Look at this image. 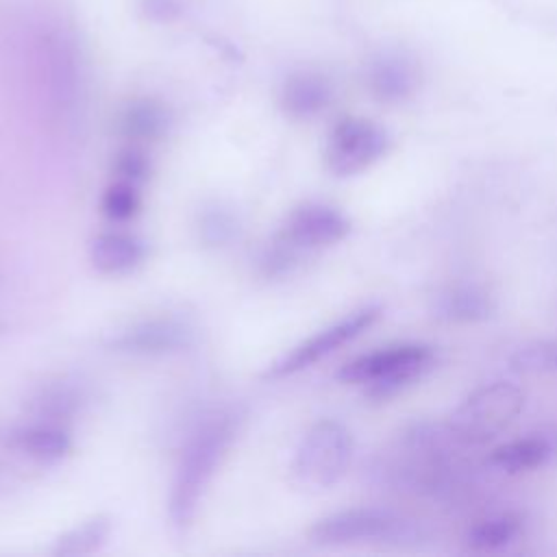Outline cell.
<instances>
[{
    "label": "cell",
    "mask_w": 557,
    "mask_h": 557,
    "mask_svg": "<svg viewBox=\"0 0 557 557\" xmlns=\"http://www.w3.org/2000/svg\"><path fill=\"white\" fill-rule=\"evenodd\" d=\"M389 150V135L383 126L368 117L348 115L335 122L324 146V165L337 178H350L376 161Z\"/></svg>",
    "instance_id": "obj_7"
},
{
    "label": "cell",
    "mask_w": 557,
    "mask_h": 557,
    "mask_svg": "<svg viewBox=\"0 0 557 557\" xmlns=\"http://www.w3.org/2000/svg\"><path fill=\"white\" fill-rule=\"evenodd\" d=\"M331 100H333L331 83L315 72L292 74L283 83L281 96H278L281 109L292 120H313L322 111H326Z\"/></svg>",
    "instance_id": "obj_13"
},
{
    "label": "cell",
    "mask_w": 557,
    "mask_h": 557,
    "mask_svg": "<svg viewBox=\"0 0 557 557\" xmlns=\"http://www.w3.org/2000/svg\"><path fill=\"white\" fill-rule=\"evenodd\" d=\"M524 392L507 381H494L470 392L450 413L446 429L459 446H485L503 435L520 416Z\"/></svg>",
    "instance_id": "obj_4"
},
{
    "label": "cell",
    "mask_w": 557,
    "mask_h": 557,
    "mask_svg": "<svg viewBox=\"0 0 557 557\" xmlns=\"http://www.w3.org/2000/svg\"><path fill=\"white\" fill-rule=\"evenodd\" d=\"M348 233L350 220L344 211L326 202L307 200L287 213L274 239L302 259V255L339 244Z\"/></svg>",
    "instance_id": "obj_9"
},
{
    "label": "cell",
    "mask_w": 557,
    "mask_h": 557,
    "mask_svg": "<svg viewBox=\"0 0 557 557\" xmlns=\"http://www.w3.org/2000/svg\"><path fill=\"white\" fill-rule=\"evenodd\" d=\"M7 446L37 466H57L67 459L74 448V440L70 424L30 416L28 420L9 429Z\"/></svg>",
    "instance_id": "obj_10"
},
{
    "label": "cell",
    "mask_w": 557,
    "mask_h": 557,
    "mask_svg": "<svg viewBox=\"0 0 557 557\" xmlns=\"http://www.w3.org/2000/svg\"><path fill=\"white\" fill-rule=\"evenodd\" d=\"M509 366L518 374H548L557 372V342L535 339L522 344L509 359Z\"/></svg>",
    "instance_id": "obj_21"
},
{
    "label": "cell",
    "mask_w": 557,
    "mask_h": 557,
    "mask_svg": "<svg viewBox=\"0 0 557 557\" xmlns=\"http://www.w3.org/2000/svg\"><path fill=\"white\" fill-rule=\"evenodd\" d=\"M85 403L83 392L65 381L41 387L30 403V416H41L70 424V420L81 411Z\"/></svg>",
    "instance_id": "obj_19"
},
{
    "label": "cell",
    "mask_w": 557,
    "mask_h": 557,
    "mask_svg": "<svg viewBox=\"0 0 557 557\" xmlns=\"http://www.w3.org/2000/svg\"><path fill=\"white\" fill-rule=\"evenodd\" d=\"M111 529H113V524L107 513H94V516L81 520L78 524L70 527L67 531H63L52 544V555L83 557V555L98 553L107 544Z\"/></svg>",
    "instance_id": "obj_17"
},
{
    "label": "cell",
    "mask_w": 557,
    "mask_h": 557,
    "mask_svg": "<svg viewBox=\"0 0 557 557\" xmlns=\"http://www.w3.org/2000/svg\"><path fill=\"white\" fill-rule=\"evenodd\" d=\"M239 422L242 416L237 411H218L187 435L168 494V520L174 531L185 533L194 524L205 492L237 437Z\"/></svg>",
    "instance_id": "obj_1"
},
{
    "label": "cell",
    "mask_w": 557,
    "mask_h": 557,
    "mask_svg": "<svg viewBox=\"0 0 557 557\" xmlns=\"http://www.w3.org/2000/svg\"><path fill=\"white\" fill-rule=\"evenodd\" d=\"M152 172V161L150 154L144 150L141 144H128L117 150L113 157V176L115 178H126L137 185H144Z\"/></svg>",
    "instance_id": "obj_23"
},
{
    "label": "cell",
    "mask_w": 557,
    "mask_h": 557,
    "mask_svg": "<svg viewBox=\"0 0 557 557\" xmlns=\"http://www.w3.org/2000/svg\"><path fill=\"white\" fill-rule=\"evenodd\" d=\"M198 235L207 246H224L237 235V220L222 207H211L200 213Z\"/></svg>",
    "instance_id": "obj_22"
},
{
    "label": "cell",
    "mask_w": 557,
    "mask_h": 557,
    "mask_svg": "<svg viewBox=\"0 0 557 557\" xmlns=\"http://www.w3.org/2000/svg\"><path fill=\"white\" fill-rule=\"evenodd\" d=\"M309 542L315 546H361V544H413L420 529L413 520L381 507H348L318 518L309 527Z\"/></svg>",
    "instance_id": "obj_3"
},
{
    "label": "cell",
    "mask_w": 557,
    "mask_h": 557,
    "mask_svg": "<svg viewBox=\"0 0 557 557\" xmlns=\"http://www.w3.org/2000/svg\"><path fill=\"white\" fill-rule=\"evenodd\" d=\"M524 527V518L520 513L507 511V513H496L487 516L483 520H476L468 533H466V544L472 550L490 553V550H500L509 546Z\"/></svg>",
    "instance_id": "obj_18"
},
{
    "label": "cell",
    "mask_w": 557,
    "mask_h": 557,
    "mask_svg": "<svg viewBox=\"0 0 557 557\" xmlns=\"http://www.w3.org/2000/svg\"><path fill=\"white\" fill-rule=\"evenodd\" d=\"M196 335L198 331L191 320L176 313H157L117 329L107 339V348L141 359L170 357L191 348Z\"/></svg>",
    "instance_id": "obj_8"
},
{
    "label": "cell",
    "mask_w": 557,
    "mask_h": 557,
    "mask_svg": "<svg viewBox=\"0 0 557 557\" xmlns=\"http://www.w3.org/2000/svg\"><path fill=\"white\" fill-rule=\"evenodd\" d=\"M435 363V350L422 342H403L361 352L337 370L346 385L363 387L372 400H387L420 381Z\"/></svg>",
    "instance_id": "obj_2"
},
{
    "label": "cell",
    "mask_w": 557,
    "mask_h": 557,
    "mask_svg": "<svg viewBox=\"0 0 557 557\" xmlns=\"http://www.w3.org/2000/svg\"><path fill=\"white\" fill-rule=\"evenodd\" d=\"M355 455V437L350 429L333 418H322L300 437L292 472L296 481L309 490H329L350 468Z\"/></svg>",
    "instance_id": "obj_5"
},
{
    "label": "cell",
    "mask_w": 557,
    "mask_h": 557,
    "mask_svg": "<svg viewBox=\"0 0 557 557\" xmlns=\"http://www.w3.org/2000/svg\"><path fill=\"white\" fill-rule=\"evenodd\" d=\"M148 242L126 228H107L91 237L87 257L91 268L102 276H128L148 259Z\"/></svg>",
    "instance_id": "obj_11"
},
{
    "label": "cell",
    "mask_w": 557,
    "mask_h": 557,
    "mask_svg": "<svg viewBox=\"0 0 557 557\" xmlns=\"http://www.w3.org/2000/svg\"><path fill=\"white\" fill-rule=\"evenodd\" d=\"M170 122L172 117L161 102L150 98L133 100L120 115V133L133 144L157 141L168 135Z\"/></svg>",
    "instance_id": "obj_16"
},
{
    "label": "cell",
    "mask_w": 557,
    "mask_h": 557,
    "mask_svg": "<svg viewBox=\"0 0 557 557\" xmlns=\"http://www.w3.org/2000/svg\"><path fill=\"white\" fill-rule=\"evenodd\" d=\"M141 211V185L126 178H111L100 196V213L115 226L126 224Z\"/></svg>",
    "instance_id": "obj_20"
},
{
    "label": "cell",
    "mask_w": 557,
    "mask_h": 557,
    "mask_svg": "<svg viewBox=\"0 0 557 557\" xmlns=\"http://www.w3.org/2000/svg\"><path fill=\"white\" fill-rule=\"evenodd\" d=\"M553 440L540 433H531L492 448L487 455V463L505 474H522L544 468L553 459Z\"/></svg>",
    "instance_id": "obj_14"
},
{
    "label": "cell",
    "mask_w": 557,
    "mask_h": 557,
    "mask_svg": "<svg viewBox=\"0 0 557 557\" xmlns=\"http://www.w3.org/2000/svg\"><path fill=\"white\" fill-rule=\"evenodd\" d=\"M366 85L379 102L396 104L418 87V72L411 61L398 54H381L366 70Z\"/></svg>",
    "instance_id": "obj_12"
},
{
    "label": "cell",
    "mask_w": 557,
    "mask_h": 557,
    "mask_svg": "<svg viewBox=\"0 0 557 557\" xmlns=\"http://www.w3.org/2000/svg\"><path fill=\"white\" fill-rule=\"evenodd\" d=\"M435 309L448 322H481L494 313L496 300L483 285L461 283L442 292Z\"/></svg>",
    "instance_id": "obj_15"
},
{
    "label": "cell",
    "mask_w": 557,
    "mask_h": 557,
    "mask_svg": "<svg viewBox=\"0 0 557 557\" xmlns=\"http://www.w3.org/2000/svg\"><path fill=\"white\" fill-rule=\"evenodd\" d=\"M381 311L383 309L379 305H366V307L350 311L348 315L320 329L318 333L309 335L307 339H302L300 344L289 348L285 355L274 359L265 368L263 376L270 381H278V379L294 376V374L320 363L322 359H326L342 346L357 339L363 331H368L381 318Z\"/></svg>",
    "instance_id": "obj_6"
}]
</instances>
